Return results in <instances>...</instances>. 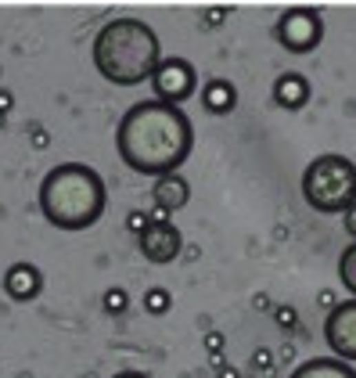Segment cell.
Returning <instances> with one entry per match:
<instances>
[{
    "label": "cell",
    "instance_id": "6da1fadb",
    "mask_svg": "<svg viewBox=\"0 0 356 378\" xmlns=\"http://www.w3.org/2000/svg\"><path fill=\"white\" fill-rule=\"evenodd\" d=\"M194 145V130L184 108L166 105V101H137L126 108L116 130V148L119 159L140 173V177H166L180 173Z\"/></svg>",
    "mask_w": 356,
    "mask_h": 378
},
{
    "label": "cell",
    "instance_id": "7a4b0ae2",
    "mask_svg": "<svg viewBox=\"0 0 356 378\" xmlns=\"http://www.w3.org/2000/svg\"><path fill=\"white\" fill-rule=\"evenodd\" d=\"M94 54V69L116 87H137L144 80H151L158 61H162V47L158 36L148 22L140 19H112L97 29V36L90 43Z\"/></svg>",
    "mask_w": 356,
    "mask_h": 378
},
{
    "label": "cell",
    "instance_id": "3957f363",
    "mask_svg": "<svg viewBox=\"0 0 356 378\" xmlns=\"http://www.w3.org/2000/svg\"><path fill=\"white\" fill-rule=\"evenodd\" d=\"M40 213L58 231H87L105 213V180L87 162H61L40 180Z\"/></svg>",
    "mask_w": 356,
    "mask_h": 378
},
{
    "label": "cell",
    "instance_id": "277c9868",
    "mask_svg": "<svg viewBox=\"0 0 356 378\" xmlns=\"http://www.w3.org/2000/svg\"><path fill=\"white\" fill-rule=\"evenodd\" d=\"M302 198L320 216H342L356 202V162L346 155H317L302 169Z\"/></svg>",
    "mask_w": 356,
    "mask_h": 378
},
{
    "label": "cell",
    "instance_id": "5b68a950",
    "mask_svg": "<svg viewBox=\"0 0 356 378\" xmlns=\"http://www.w3.org/2000/svg\"><path fill=\"white\" fill-rule=\"evenodd\" d=\"M273 36L291 54H310L324 40V19L317 8H288L273 25Z\"/></svg>",
    "mask_w": 356,
    "mask_h": 378
},
{
    "label": "cell",
    "instance_id": "8992f818",
    "mask_svg": "<svg viewBox=\"0 0 356 378\" xmlns=\"http://www.w3.org/2000/svg\"><path fill=\"white\" fill-rule=\"evenodd\" d=\"M151 87H155V101L180 108L198 90V76H194V65L184 58H162L155 76H151Z\"/></svg>",
    "mask_w": 356,
    "mask_h": 378
},
{
    "label": "cell",
    "instance_id": "52a82bcc",
    "mask_svg": "<svg viewBox=\"0 0 356 378\" xmlns=\"http://www.w3.org/2000/svg\"><path fill=\"white\" fill-rule=\"evenodd\" d=\"M324 342L331 346L338 360H356V299L335 303V310L324 321Z\"/></svg>",
    "mask_w": 356,
    "mask_h": 378
},
{
    "label": "cell",
    "instance_id": "ba28073f",
    "mask_svg": "<svg viewBox=\"0 0 356 378\" xmlns=\"http://www.w3.org/2000/svg\"><path fill=\"white\" fill-rule=\"evenodd\" d=\"M137 245H140L144 260L162 266V263H173L180 256L184 238H180V231H176V224H148V231L137 238Z\"/></svg>",
    "mask_w": 356,
    "mask_h": 378
},
{
    "label": "cell",
    "instance_id": "9c48e42d",
    "mask_svg": "<svg viewBox=\"0 0 356 378\" xmlns=\"http://www.w3.org/2000/svg\"><path fill=\"white\" fill-rule=\"evenodd\" d=\"M43 288V271L36 263H11L8 274H4V292L14 299V303H29V299H36Z\"/></svg>",
    "mask_w": 356,
    "mask_h": 378
},
{
    "label": "cell",
    "instance_id": "30bf717a",
    "mask_svg": "<svg viewBox=\"0 0 356 378\" xmlns=\"http://www.w3.org/2000/svg\"><path fill=\"white\" fill-rule=\"evenodd\" d=\"M151 198H155V206H158V209L176 213V209H184V206H187V198H191V184L180 177V173H166V177H158V180H155Z\"/></svg>",
    "mask_w": 356,
    "mask_h": 378
},
{
    "label": "cell",
    "instance_id": "8fae6325",
    "mask_svg": "<svg viewBox=\"0 0 356 378\" xmlns=\"http://www.w3.org/2000/svg\"><path fill=\"white\" fill-rule=\"evenodd\" d=\"M273 101L288 112H299V108L310 101V80H306L302 72H284L278 76V83H273Z\"/></svg>",
    "mask_w": 356,
    "mask_h": 378
},
{
    "label": "cell",
    "instance_id": "7c38bea8",
    "mask_svg": "<svg viewBox=\"0 0 356 378\" xmlns=\"http://www.w3.org/2000/svg\"><path fill=\"white\" fill-rule=\"evenodd\" d=\"M288 378H356V368H349L338 357H313L306 364H299Z\"/></svg>",
    "mask_w": 356,
    "mask_h": 378
},
{
    "label": "cell",
    "instance_id": "4fadbf2b",
    "mask_svg": "<svg viewBox=\"0 0 356 378\" xmlns=\"http://www.w3.org/2000/svg\"><path fill=\"white\" fill-rule=\"evenodd\" d=\"M202 105H205L213 116H227V112L238 105V90L227 83V80H209V83L202 87Z\"/></svg>",
    "mask_w": 356,
    "mask_h": 378
},
{
    "label": "cell",
    "instance_id": "5bb4252c",
    "mask_svg": "<svg viewBox=\"0 0 356 378\" xmlns=\"http://www.w3.org/2000/svg\"><path fill=\"white\" fill-rule=\"evenodd\" d=\"M338 281H342V285L349 288V295L356 299V242H349L342 260H338Z\"/></svg>",
    "mask_w": 356,
    "mask_h": 378
},
{
    "label": "cell",
    "instance_id": "9a60e30c",
    "mask_svg": "<svg viewBox=\"0 0 356 378\" xmlns=\"http://www.w3.org/2000/svg\"><path fill=\"white\" fill-rule=\"evenodd\" d=\"M140 303H144V310H148V313H155V317H162V313H166L169 306H173V295L166 292V288H148V292H144V299H140Z\"/></svg>",
    "mask_w": 356,
    "mask_h": 378
},
{
    "label": "cell",
    "instance_id": "2e32d148",
    "mask_svg": "<svg viewBox=\"0 0 356 378\" xmlns=\"http://www.w3.org/2000/svg\"><path fill=\"white\" fill-rule=\"evenodd\" d=\"M101 306H105V313H123V310H129V292L126 288H105V295H101Z\"/></svg>",
    "mask_w": 356,
    "mask_h": 378
},
{
    "label": "cell",
    "instance_id": "e0dca14e",
    "mask_svg": "<svg viewBox=\"0 0 356 378\" xmlns=\"http://www.w3.org/2000/svg\"><path fill=\"white\" fill-rule=\"evenodd\" d=\"M273 321H278V328L291 332L299 324V313H295V306H273Z\"/></svg>",
    "mask_w": 356,
    "mask_h": 378
},
{
    "label": "cell",
    "instance_id": "ac0fdd59",
    "mask_svg": "<svg viewBox=\"0 0 356 378\" xmlns=\"http://www.w3.org/2000/svg\"><path fill=\"white\" fill-rule=\"evenodd\" d=\"M148 224H151V220H148V213H144V209H134V213H129V216H126V227H129V231H134V234H137V238H140V234H144V231H148Z\"/></svg>",
    "mask_w": 356,
    "mask_h": 378
},
{
    "label": "cell",
    "instance_id": "d6986e66",
    "mask_svg": "<svg viewBox=\"0 0 356 378\" xmlns=\"http://www.w3.org/2000/svg\"><path fill=\"white\" fill-rule=\"evenodd\" d=\"M252 368H255V371H270V368H273V353H270V350H255V353H252Z\"/></svg>",
    "mask_w": 356,
    "mask_h": 378
},
{
    "label": "cell",
    "instance_id": "ffe728a7",
    "mask_svg": "<svg viewBox=\"0 0 356 378\" xmlns=\"http://www.w3.org/2000/svg\"><path fill=\"white\" fill-rule=\"evenodd\" d=\"M227 14H231V8H209V11H202V19H205V25H223Z\"/></svg>",
    "mask_w": 356,
    "mask_h": 378
},
{
    "label": "cell",
    "instance_id": "44dd1931",
    "mask_svg": "<svg viewBox=\"0 0 356 378\" xmlns=\"http://www.w3.org/2000/svg\"><path fill=\"white\" fill-rule=\"evenodd\" d=\"M205 353H213V357L223 353V332H209L205 335Z\"/></svg>",
    "mask_w": 356,
    "mask_h": 378
},
{
    "label": "cell",
    "instance_id": "7402d4cb",
    "mask_svg": "<svg viewBox=\"0 0 356 378\" xmlns=\"http://www.w3.org/2000/svg\"><path fill=\"white\" fill-rule=\"evenodd\" d=\"M29 137H32V148H47V145H51V137H47L43 126H29Z\"/></svg>",
    "mask_w": 356,
    "mask_h": 378
},
{
    "label": "cell",
    "instance_id": "603a6c76",
    "mask_svg": "<svg viewBox=\"0 0 356 378\" xmlns=\"http://www.w3.org/2000/svg\"><path fill=\"white\" fill-rule=\"evenodd\" d=\"M342 216H346V234H349V238L356 242V202H353V206H349Z\"/></svg>",
    "mask_w": 356,
    "mask_h": 378
},
{
    "label": "cell",
    "instance_id": "cb8c5ba5",
    "mask_svg": "<svg viewBox=\"0 0 356 378\" xmlns=\"http://www.w3.org/2000/svg\"><path fill=\"white\" fill-rule=\"evenodd\" d=\"M11 108H14V94H11V90H4V87H0V116H8Z\"/></svg>",
    "mask_w": 356,
    "mask_h": 378
},
{
    "label": "cell",
    "instance_id": "d4e9b609",
    "mask_svg": "<svg viewBox=\"0 0 356 378\" xmlns=\"http://www.w3.org/2000/svg\"><path fill=\"white\" fill-rule=\"evenodd\" d=\"M148 220H151V224H173V213H166V209L155 206V209L148 213Z\"/></svg>",
    "mask_w": 356,
    "mask_h": 378
},
{
    "label": "cell",
    "instance_id": "484cf974",
    "mask_svg": "<svg viewBox=\"0 0 356 378\" xmlns=\"http://www.w3.org/2000/svg\"><path fill=\"white\" fill-rule=\"evenodd\" d=\"M317 303H320L324 310H335V292H331V288H320V295H317Z\"/></svg>",
    "mask_w": 356,
    "mask_h": 378
},
{
    "label": "cell",
    "instance_id": "4316f807",
    "mask_svg": "<svg viewBox=\"0 0 356 378\" xmlns=\"http://www.w3.org/2000/svg\"><path fill=\"white\" fill-rule=\"evenodd\" d=\"M252 306H255V310H270L273 303H270V295L263 292V295H255V299H252Z\"/></svg>",
    "mask_w": 356,
    "mask_h": 378
},
{
    "label": "cell",
    "instance_id": "83f0119b",
    "mask_svg": "<svg viewBox=\"0 0 356 378\" xmlns=\"http://www.w3.org/2000/svg\"><path fill=\"white\" fill-rule=\"evenodd\" d=\"M216 364H220V357H216ZM220 378H241V375H238V368H227V364H220Z\"/></svg>",
    "mask_w": 356,
    "mask_h": 378
},
{
    "label": "cell",
    "instance_id": "f1b7e54d",
    "mask_svg": "<svg viewBox=\"0 0 356 378\" xmlns=\"http://www.w3.org/2000/svg\"><path fill=\"white\" fill-rule=\"evenodd\" d=\"M281 360H284V364H291V360H295V346H291V342L281 350Z\"/></svg>",
    "mask_w": 356,
    "mask_h": 378
},
{
    "label": "cell",
    "instance_id": "f546056e",
    "mask_svg": "<svg viewBox=\"0 0 356 378\" xmlns=\"http://www.w3.org/2000/svg\"><path fill=\"white\" fill-rule=\"evenodd\" d=\"M116 378H148V375H140V371H119Z\"/></svg>",
    "mask_w": 356,
    "mask_h": 378
},
{
    "label": "cell",
    "instance_id": "4dcf8cb0",
    "mask_svg": "<svg viewBox=\"0 0 356 378\" xmlns=\"http://www.w3.org/2000/svg\"><path fill=\"white\" fill-rule=\"evenodd\" d=\"M4 119H8V116H0V126H4Z\"/></svg>",
    "mask_w": 356,
    "mask_h": 378
}]
</instances>
